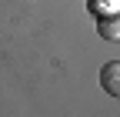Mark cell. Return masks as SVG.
I'll return each instance as SVG.
<instances>
[{
  "label": "cell",
  "mask_w": 120,
  "mask_h": 117,
  "mask_svg": "<svg viewBox=\"0 0 120 117\" xmlns=\"http://www.w3.org/2000/svg\"><path fill=\"white\" fill-rule=\"evenodd\" d=\"M100 87L110 97H120V60H110L100 67Z\"/></svg>",
  "instance_id": "obj_1"
},
{
  "label": "cell",
  "mask_w": 120,
  "mask_h": 117,
  "mask_svg": "<svg viewBox=\"0 0 120 117\" xmlns=\"http://www.w3.org/2000/svg\"><path fill=\"white\" fill-rule=\"evenodd\" d=\"M117 4H120V0H100V13H110V10H117Z\"/></svg>",
  "instance_id": "obj_3"
},
{
  "label": "cell",
  "mask_w": 120,
  "mask_h": 117,
  "mask_svg": "<svg viewBox=\"0 0 120 117\" xmlns=\"http://www.w3.org/2000/svg\"><path fill=\"white\" fill-rule=\"evenodd\" d=\"M97 34L103 40H120V10L110 13H100V23H97Z\"/></svg>",
  "instance_id": "obj_2"
}]
</instances>
